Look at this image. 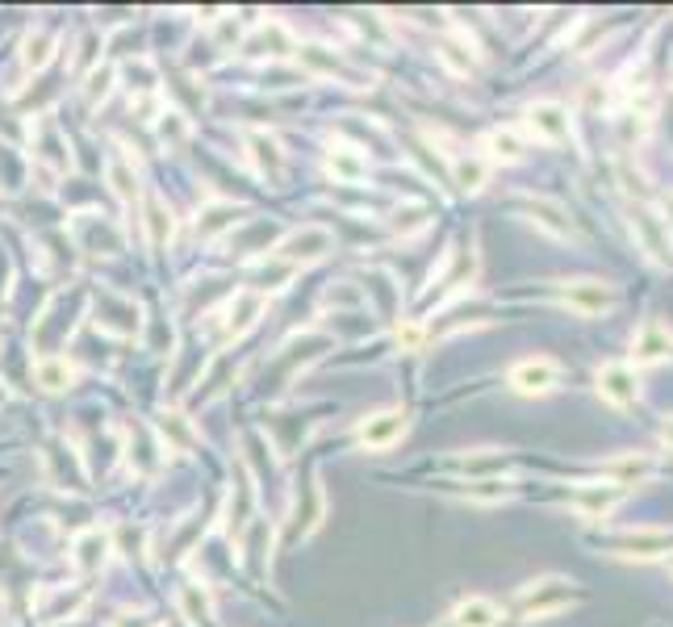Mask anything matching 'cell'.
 Masks as SVG:
<instances>
[{
  "mask_svg": "<svg viewBox=\"0 0 673 627\" xmlns=\"http://www.w3.org/2000/svg\"><path fill=\"white\" fill-rule=\"evenodd\" d=\"M556 301L577 318H602L619 306V289L598 281V276H573V281L556 285Z\"/></svg>",
  "mask_w": 673,
  "mask_h": 627,
  "instance_id": "cell-3",
  "label": "cell"
},
{
  "mask_svg": "<svg viewBox=\"0 0 673 627\" xmlns=\"http://www.w3.org/2000/svg\"><path fill=\"white\" fill-rule=\"evenodd\" d=\"M623 498H628V490H619V485H611V481H586V485H577V494L569 498V506L582 519L602 523L623 506Z\"/></svg>",
  "mask_w": 673,
  "mask_h": 627,
  "instance_id": "cell-10",
  "label": "cell"
},
{
  "mask_svg": "<svg viewBox=\"0 0 673 627\" xmlns=\"http://www.w3.org/2000/svg\"><path fill=\"white\" fill-rule=\"evenodd\" d=\"M481 147H485V159H490V164H515V159H523V151H527V138L515 126H498L481 138Z\"/></svg>",
  "mask_w": 673,
  "mask_h": 627,
  "instance_id": "cell-15",
  "label": "cell"
},
{
  "mask_svg": "<svg viewBox=\"0 0 673 627\" xmlns=\"http://www.w3.org/2000/svg\"><path fill=\"white\" fill-rule=\"evenodd\" d=\"M565 381V368L561 360H552V356H523L510 364V373H506V385L519 393V398H548V393H556Z\"/></svg>",
  "mask_w": 673,
  "mask_h": 627,
  "instance_id": "cell-4",
  "label": "cell"
},
{
  "mask_svg": "<svg viewBox=\"0 0 673 627\" xmlns=\"http://www.w3.org/2000/svg\"><path fill=\"white\" fill-rule=\"evenodd\" d=\"M661 218H665V226H669V239H673V193H665V201H661Z\"/></svg>",
  "mask_w": 673,
  "mask_h": 627,
  "instance_id": "cell-36",
  "label": "cell"
},
{
  "mask_svg": "<svg viewBox=\"0 0 673 627\" xmlns=\"http://www.w3.org/2000/svg\"><path fill=\"white\" fill-rule=\"evenodd\" d=\"M159 435H164V444L176 448V452H184V448H193V444H197V435H193V427H189V418L176 414V410H164V418H159Z\"/></svg>",
  "mask_w": 673,
  "mask_h": 627,
  "instance_id": "cell-25",
  "label": "cell"
},
{
  "mask_svg": "<svg viewBox=\"0 0 673 627\" xmlns=\"http://www.w3.org/2000/svg\"><path fill=\"white\" fill-rule=\"evenodd\" d=\"M523 205H527V218L536 222L544 235L561 239V243H577V239H582V230H577V222L569 218V209L561 201H552V197H523Z\"/></svg>",
  "mask_w": 673,
  "mask_h": 627,
  "instance_id": "cell-11",
  "label": "cell"
},
{
  "mask_svg": "<svg viewBox=\"0 0 673 627\" xmlns=\"http://www.w3.org/2000/svg\"><path fill=\"white\" fill-rule=\"evenodd\" d=\"M393 335H398L402 352H419V347H423V327H419V322H398V331H393Z\"/></svg>",
  "mask_w": 673,
  "mask_h": 627,
  "instance_id": "cell-34",
  "label": "cell"
},
{
  "mask_svg": "<svg viewBox=\"0 0 673 627\" xmlns=\"http://www.w3.org/2000/svg\"><path fill=\"white\" fill-rule=\"evenodd\" d=\"M406 431H410V414L406 410H377V414H368L360 423V444L368 452H385V448L398 444Z\"/></svg>",
  "mask_w": 673,
  "mask_h": 627,
  "instance_id": "cell-12",
  "label": "cell"
},
{
  "mask_svg": "<svg viewBox=\"0 0 673 627\" xmlns=\"http://www.w3.org/2000/svg\"><path fill=\"white\" fill-rule=\"evenodd\" d=\"M598 473L607 477L611 485H619V490H628V485H640L657 473V460L648 452H619V456H607L598 460Z\"/></svg>",
  "mask_w": 673,
  "mask_h": 627,
  "instance_id": "cell-13",
  "label": "cell"
},
{
  "mask_svg": "<svg viewBox=\"0 0 673 627\" xmlns=\"http://www.w3.org/2000/svg\"><path fill=\"white\" fill-rule=\"evenodd\" d=\"M239 214H243L239 205H230V201H210V205H205L201 214H197V235H201V239H214L218 230H230V226H235Z\"/></svg>",
  "mask_w": 673,
  "mask_h": 627,
  "instance_id": "cell-21",
  "label": "cell"
},
{
  "mask_svg": "<svg viewBox=\"0 0 673 627\" xmlns=\"http://www.w3.org/2000/svg\"><path fill=\"white\" fill-rule=\"evenodd\" d=\"M665 561H669V573H673V552H669V556H665Z\"/></svg>",
  "mask_w": 673,
  "mask_h": 627,
  "instance_id": "cell-39",
  "label": "cell"
},
{
  "mask_svg": "<svg viewBox=\"0 0 673 627\" xmlns=\"http://www.w3.org/2000/svg\"><path fill=\"white\" fill-rule=\"evenodd\" d=\"M669 552H673L669 527H636V531H623L611 544V556H619V561H661Z\"/></svg>",
  "mask_w": 673,
  "mask_h": 627,
  "instance_id": "cell-7",
  "label": "cell"
},
{
  "mask_svg": "<svg viewBox=\"0 0 673 627\" xmlns=\"http://www.w3.org/2000/svg\"><path fill=\"white\" fill-rule=\"evenodd\" d=\"M172 235H176L172 209L159 201V197H151V201H147V243H151V247H164Z\"/></svg>",
  "mask_w": 673,
  "mask_h": 627,
  "instance_id": "cell-23",
  "label": "cell"
},
{
  "mask_svg": "<svg viewBox=\"0 0 673 627\" xmlns=\"http://www.w3.org/2000/svg\"><path fill=\"white\" fill-rule=\"evenodd\" d=\"M452 623L456 627H498L502 623V607L490 602V598H481V594H469V598L456 602Z\"/></svg>",
  "mask_w": 673,
  "mask_h": 627,
  "instance_id": "cell-16",
  "label": "cell"
},
{
  "mask_svg": "<svg viewBox=\"0 0 673 627\" xmlns=\"http://www.w3.org/2000/svg\"><path fill=\"white\" fill-rule=\"evenodd\" d=\"M393 226H398L402 235H414V230H423V226H427V209H419V205L398 209V218H393Z\"/></svg>",
  "mask_w": 673,
  "mask_h": 627,
  "instance_id": "cell-33",
  "label": "cell"
},
{
  "mask_svg": "<svg viewBox=\"0 0 673 627\" xmlns=\"http://www.w3.org/2000/svg\"><path fill=\"white\" fill-rule=\"evenodd\" d=\"M113 627H159V623L147 615H122V619H113Z\"/></svg>",
  "mask_w": 673,
  "mask_h": 627,
  "instance_id": "cell-35",
  "label": "cell"
},
{
  "mask_svg": "<svg viewBox=\"0 0 673 627\" xmlns=\"http://www.w3.org/2000/svg\"><path fill=\"white\" fill-rule=\"evenodd\" d=\"M523 130H527V138H536V143L561 147L573 130V118L561 101H531L523 109Z\"/></svg>",
  "mask_w": 673,
  "mask_h": 627,
  "instance_id": "cell-6",
  "label": "cell"
},
{
  "mask_svg": "<svg viewBox=\"0 0 673 627\" xmlns=\"http://www.w3.org/2000/svg\"><path fill=\"white\" fill-rule=\"evenodd\" d=\"M452 180L460 193H481L490 180V159L485 155H456L452 159Z\"/></svg>",
  "mask_w": 673,
  "mask_h": 627,
  "instance_id": "cell-18",
  "label": "cell"
},
{
  "mask_svg": "<svg viewBox=\"0 0 673 627\" xmlns=\"http://www.w3.org/2000/svg\"><path fill=\"white\" fill-rule=\"evenodd\" d=\"M331 230L327 226H301V230H289V235L276 243V251L272 255H281L285 264H314V260H322V255L331 251Z\"/></svg>",
  "mask_w": 673,
  "mask_h": 627,
  "instance_id": "cell-9",
  "label": "cell"
},
{
  "mask_svg": "<svg viewBox=\"0 0 673 627\" xmlns=\"http://www.w3.org/2000/svg\"><path fill=\"white\" fill-rule=\"evenodd\" d=\"M623 214H628V230H632L636 247L648 255V260H653L657 268H673V239H669V226L657 209L644 205V201H628Z\"/></svg>",
  "mask_w": 673,
  "mask_h": 627,
  "instance_id": "cell-2",
  "label": "cell"
},
{
  "mask_svg": "<svg viewBox=\"0 0 673 627\" xmlns=\"http://www.w3.org/2000/svg\"><path fill=\"white\" fill-rule=\"evenodd\" d=\"M180 611L189 615L197 627H210V623H214V615H210V594H205L201 586H184V590H180Z\"/></svg>",
  "mask_w": 673,
  "mask_h": 627,
  "instance_id": "cell-28",
  "label": "cell"
},
{
  "mask_svg": "<svg viewBox=\"0 0 673 627\" xmlns=\"http://www.w3.org/2000/svg\"><path fill=\"white\" fill-rule=\"evenodd\" d=\"M661 444H665V448L673 452V414H669L665 423H661Z\"/></svg>",
  "mask_w": 673,
  "mask_h": 627,
  "instance_id": "cell-37",
  "label": "cell"
},
{
  "mask_svg": "<svg viewBox=\"0 0 673 627\" xmlns=\"http://www.w3.org/2000/svg\"><path fill=\"white\" fill-rule=\"evenodd\" d=\"M51 51H55V34H30L26 38V51H21V59H26V67H34V72H38V67H46V63H51Z\"/></svg>",
  "mask_w": 673,
  "mask_h": 627,
  "instance_id": "cell-29",
  "label": "cell"
},
{
  "mask_svg": "<svg viewBox=\"0 0 673 627\" xmlns=\"http://www.w3.org/2000/svg\"><path fill=\"white\" fill-rule=\"evenodd\" d=\"M289 51H297L293 46V34L281 26V21H268V26H260L251 38H247V55H255V59H264V55H289Z\"/></svg>",
  "mask_w": 673,
  "mask_h": 627,
  "instance_id": "cell-17",
  "label": "cell"
},
{
  "mask_svg": "<svg viewBox=\"0 0 673 627\" xmlns=\"http://www.w3.org/2000/svg\"><path fill=\"white\" fill-rule=\"evenodd\" d=\"M159 138H164L168 147L184 143V138H189V122H184V113H164V122H159Z\"/></svg>",
  "mask_w": 673,
  "mask_h": 627,
  "instance_id": "cell-31",
  "label": "cell"
},
{
  "mask_svg": "<svg viewBox=\"0 0 673 627\" xmlns=\"http://www.w3.org/2000/svg\"><path fill=\"white\" fill-rule=\"evenodd\" d=\"M594 389H598V398L607 402V406L628 410V406L640 402V373L628 360H607V364H598Z\"/></svg>",
  "mask_w": 673,
  "mask_h": 627,
  "instance_id": "cell-5",
  "label": "cell"
},
{
  "mask_svg": "<svg viewBox=\"0 0 673 627\" xmlns=\"http://www.w3.org/2000/svg\"><path fill=\"white\" fill-rule=\"evenodd\" d=\"M573 602H582V590H577V582H569V577H561V573L536 577V582H527V586L515 594V607H519V615H527V619L561 615L565 607H573Z\"/></svg>",
  "mask_w": 673,
  "mask_h": 627,
  "instance_id": "cell-1",
  "label": "cell"
},
{
  "mask_svg": "<svg viewBox=\"0 0 673 627\" xmlns=\"http://www.w3.org/2000/svg\"><path fill=\"white\" fill-rule=\"evenodd\" d=\"M72 377H76V368L67 364V360H59V356H38V360H34V381H38L46 393L67 389V385H72Z\"/></svg>",
  "mask_w": 673,
  "mask_h": 627,
  "instance_id": "cell-22",
  "label": "cell"
},
{
  "mask_svg": "<svg viewBox=\"0 0 673 627\" xmlns=\"http://www.w3.org/2000/svg\"><path fill=\"white\" fill-rule=\"evenodd\" d=\"M327 172H331L335 180L356 184V180H364V176H368V164H364V155H356L352 147H339V151H331V155H327Z\"/></svg>",
  "mask_w": 673,
  "mask_h": 627,
  "instance_id": "cell-24",
  "label": "cell"
},
{
  "mask_svg": "<svg viewBox=\"0 0 673 627\" xmlns=\"http://www.w3.org/2000/svg\"><path fill=\"white\" fill-rule=\"evenodd\" d=\"M247 143H251V155H255V168H260V176H272V180L281 176V147H276L268 134H251Z\"/></svg>",
  "mask_w": 673,
  "mask_h": 627,
  "instance_id": "cell-26",
  "label": "cell"
},
{
  "mask_svg": "<svg viewBox=\"0 0 673 627\" xmlns=\"http://www.w3.org/2000/svg\"><path fill=\"white\" fill-rule=\"evenodd\" d=\"M251 272H255V293H260V289H281L293 276V264H285L281 255H272V264L268 260H255Z\"/></svg>",
  "mask_w": 673,
  "mask_h": 627,
  "instance_id": "cell-27",
  "label": "cell"
},
{
  "mask_svg": "<svg viewBox=\"0 0 673 627\" xmlns=\"http://www.w3.org/2000/svg\"><path fill=\"white\" fill-rule=\"evenodd\" d=\"M105 556H109V536L105 531H84V536L76 540L72 548V561L80 573H97L105 565Z\"/></svg>",
  "mask_w": 673,
  "mask_h": 627,
  "instance_id": "cell-20",
  "label": "cell"
},
{
  "mask_svg": "<svg viewBox=\"0 0 673 627\" xmlns=\"http://www.w3.org/2000/svg\"><path fill=\"white\" fill-rule=\"evenodd\" d=\"M673 356V331L665 327L661 318H644L640 327H636V335H632V356H628V364L636 368H657V364H665Z\"/></svg>",
  "mask_w": 673,
  "mask_h": 627,
  "instance_id": "cell-8",
  "label": "cell"
},
{
  "mask_svg": "<svg viewBox=\"0 0 673 627\" xmlns=\"http://www.w3.org/2000/svg\"><path fill=\"white\" fill-rule=\"evenodd\" d=\"M105 180L113 184V193H118L122 205H134L138 201V172H134V159L126 155H109V164H105Z\"/></svg>",
  "mask_w": 673,
  "mask_h": 627,
  "instance_id": "cell-19",
  "label": "cell"
},
{
  "mask_svg": "<svg viewBox=\"0 0 673 627\" xmlns=\"http://www.w3.org/2000/svg\"><path fill=\"white\" fill-rule=\"evenodd\" d=\"M247 510H251V485H247V481H239V490L230 494V506H226V515H222V519H226V527H239Z\"/></svg>",
  "mask_w": 673,
  "mask_h": 627,
  "instance_id": "cell-30",
  "label": "cell"
},
{
  "mask_svg": "<svg viewBox=\"0 0 673 627\" xmlns=\"http://www.w3.org/2000/svg\"><path fill=\"white\" fill-rule=\"evenodd\" d=\"M439 59H444L452 72H469V67H473L469 51H464V46H456V42H439Z\"/></svg>",
  "mask_w": 673,
  "mask_h": 627,
  "instance_id": "cell-32",
  "label": "cell"
},
{
  "mask_svg": "<svg viewBox=\"0 0 673 627\" xmlns=\"http://www.w3.org/2000/svg\"><path fill=\"white\" fill-rule=\"evenodd\" d=\"M260 314H264V293L239 289L235 297L226 301V310L218 314V318H222V339H239V335H247Z\"/></svg>",
  "mask_w": 673,
  "mask_h": 627,
  "instance_id": "cell-14",
  "label": "cell"
},
{
  "mask_svg": "<svg viewBox=\"0 0 673 627\" xmlns=\"http://www.w3.org/2000/svg\"><path fill=\"white\" fill-rule=\"evenodd\" d=\"M5 398H9V389H5V385H0V402H5Z\"/></svg>",
  "mask_w": 673,
  "mask_h": 627,
  "instance_id": "cell-38",
  "label": "cell"
}]
</instances>
